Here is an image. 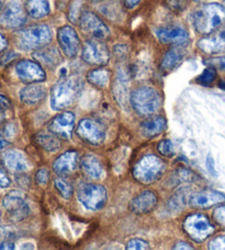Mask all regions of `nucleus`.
<instances>
[{"label": "nucleus", "mask_w": 225, "mask_h": 250, "mask_svg": "<svg viewBox=\"0 0 225 250\" xmlns=\"http://www.w3.org/2000/svg\"><path fill=\"white\" fill-rule=\"evenodd\" d=\"M81 58L90 65H106L110 60V53L107 45L100 40L94 39L84 43Z\"/></svg>", "instance_id": "8"}, {"label": "nucleus", "mask_w": 225, "mask_h": 250, "mask_svg": "<svg viewBox=\"0 0 225 250\" xmlns=\"http://www.w3.org/2000/svg\"><path fill=\"white\" fill-rule=\"evenodd\" d=\"M2 161L8 169L14 172H25L30 169L27 157L19 150H8L2 154Z\"/></svg>", "instance_id": "20"}, {"label": "nucleus", "mask_w": 225, "mask_h": 250, "mask_svg": "<svg viewBox=\"0 0 225 250\" xmlns=\"http://www.w3.org/2000/svg\"><path fill=\"white\" fill-rule=\"evenodd\" d=\"M206 169L210 172L212 175H216V170H215V165H214V160L210 154L206 158Z\"/></svg>", "instance_id": "47"}, {"label": "nucleus", "mask_w": 225, "mask_h": 250, "mask_svg": "<svg viewBox=\"0 0 225 250\" xmlns=\"http://www.w3.org/2000/svg\"><path fill=\"white\" fill-rule=\"evenodd\" d=\"M165 5L172 11L180 12L187 8L188 0H165Z\"/></svg>", "instance_id": "37"}, {"label": "nucleus", "mask_w": 225, "mask_h": 250, "mask_svg": "<svg viewBox=\"0 0 225 250\" xmlns=\"http://www.w3.org/2000/svg\"><path fill=\"white\" fill-rule=\"evenodd\" d=\"M84 0H72L71 5H69L68 10V19L72 21L73 23L79 22L80 17L83 15L84 10Z\"/></svg>", "instance_id": "31"}, {"label": "nucleus", "mask_w": 225, "mask_h": 250, "mask_svg": "<svg viewBox=\"0 0 225 250\" xmlns=\"http://www.w3.org/2000/svg\"><path fill=\"white\" fill-rule=\"evenodd\" d=\"M0 249H15V246L14 243H11V241H2L1 244H0Z\"/></svg>", "instance_id": "51"}, {"label": "nucleus", "mask_w": 225, "mask_h": 250, "mask_svg": "<svg viewBox=\"0 0 225 250\" xmlns=\"http://www.w3.org/2000/svg\"><path fill=\"white\" fill-rule=\"evenodd\" d=\"M55 188L57 189V192L62 195L65 200H68L73 196L74 193V188L71 183H68L66 180L62 178H58L54 181Z\"/></svg>", "instance_id": "34"}, {"label": "nucleus", "mask_w": 225, "mask_h": 250, "mask_svg": "<svg viewBox=\"0 0 225 250\" xmlns=\"http://www.w3.org/2000/svg\"><path fill=\"white\" fill-rule=\"evenodd\" d=\"M2 133L3 137L7 138V139H12L17 133V127L14 124H7L6 126L2 128Z\"/></svg>", "instance_id": "44"}, {"label": "nucleus", "mask_w": 225, "mask_h": 250, "mask_svg": "<svg viewBox=\"0 0 225 250\" xmlns=\"http://www.w3.org/2000/svg\"><path fill=\"white\" fill-rule=\"evenodd\" d=\"M8 145H9V142H8L6 139H5V137H2L1 135H0V151H2V150H5L7 146H8Z\"/></svg>", "instance_id": "53"}, {"label": "nucleus", "mask_w": 225, "mask_h": 250, "mask_svg": "<svg viewBox=\"0 0 225 250\" xmlns=\"http://www.w3.org/2000/svg\"><path fill=\"white\" fill-rule=\"evenodd\" d=\"M199 178L193 173V172L189 171L187 169H180L177 170L174 173V184H186L190 182H196Z\"/></svg>", "instance_id": "32"}, {"label": "nucleus", "mask_w": 225, "mask_h": 250, "mask_svg": "<svg viewBox=\"0 0 225 250\" xmlns=\"http://www.w3.org/2000/svg\"><path fill=\"white\" fill-rule=\"evenodd\" d=\"M33 58L47 68H55L62 62V57L55 47H42L33 53Z\"/></svg>", "instance_id": "23"}, {"label": "nucleus", "mask_w": 225, "mask_h": 250, "mask_svg": "<svg viewBox=\"0 0 225 250\" xmlns=\"http://www.w3.org/2000/svg\"><path fill=\"white\" fill-rule=\"evenodd\" d=\"M156 37L164 44L181 46L186 45L189 42V33L187 32V30L183 27H179V25L158 28L156 30Z\"/></svg>", "instance_id": "16"}, {"label": "nucleus", "mask_w": 225, "mask_h": 250, "mask_svg": "<svg viewBox=\"0 0 225 250\" xmlns=\"http://www.w3.org/2000/svg\"><path fill=\"white\" fill-rule=\"evenodd\" d=\"M74 128H75V115L71 111H65L55 116L49 126L52 133L65 140L72 139Z\"/></svg>", "instance_id": "15"}, {"label": "nucleus", "mask_w": 225, "mask_h": 250, "mask_svg": "<svg viewBox=\"0 0 225 250\" xmlns=\"http://www.w3.org/2000/svg\"><path fill=\"white\" fill-rule=\"evenodd\" d=\"M90 2L93 3H102V2H106V1H110V0H89Z\"/></svg>", "instance_id": "55"}, {"label": "nucleus", "mask_w": 225, "mask_h": 250, "mask_svg": "<svg viewBox=\"0 0 225 250\" xmlns=\"http://www.w3.org/2000/svg\"><path fill=\"white\" fill-rule=\"evenodd\" d=\"M77 197L84 208L89 210H100L108 203L107 188L98 184H80L77 188Z\"/></svg>", "instance_id": "6"}, {"label": "nucleus", "mask_w": 225, "mask_h": 250, "mask_svg": "<svg viewBox=\"0 0 225 250\" xmlns=\"http://www.w3.org/2000/svg\"><path fill=\"white\" fill-rule=\"evenodd\" d=\"M3 208L7 209L9 218L14 222H20L27 218L30 214V208L25 197L21 192L11 191L2 201Z\"/></svg>", "instance_id": "9"}, {"label": "nucleus", "mask_w": 225, "mask_h": 250, "mask_svg": "<svg viewBox=\"0 0 225 250\" xmlns=\"http://www.w3.org/2000/svg\"><path fill=\"white\" fill-rule=\"evenodd\" d=\"M225 202L223 193L214 189H203L192 194L189 198V204L194 208H209L211 206L218 205Z\"/></svg>", "instance_id": "17"}, {"label": "nucleus", "mask_w": 225, "mask_h": 250, "mask_svg": "<svg viewBox=\"0 0 225 250\" xmlns=\"http://www.w3.org/2000/svg\"><path fill=\"white\" fill-rule=\"evenodd\" d=\"M87 81L99 88H105L110 82V72L106 68H96L87 74Z\"/></svg>", "instance_id": "29"}, {"label": "nucleus", "mask_w": 225, "mask_h": 250, "mask_svg": "<svg viewBox=\"0 0 225 250\" xmlns=\"http://www.w3.org/2000/svg\"><path fill=\"white\" fill-rule=\"evenodd\" d=\"M128 74L127 72L122 68H120L118 74H116V80L113 86V95L116 99V102L120 105L127 106L128 102L130 101V94L128 88Z\"/></svg>", "instance_id": "22"}, {"label": "nucleus", "mask_w": 225, "mask_h": 250, "mask_svg": "<svg viewBox=\"0 0 225 250\" xmlns=\"http://www.w3.org/2000/svg\"><path fill=\"white\" fill-rule=\"evenodd\" d=\"M158 152L166 158H172L175 156V146L171 140L165 139L159 142L157 146Z\"/></svg>", "instance_id": "36"}, {"label": "nucleus", "mask_w": 225, "mask_h": 250, "mask_svg": "<svg viewBox=\"0 0 225 250\" xmlns=\"http://www.w3.org/2000/svg\"><path fill=\"white\" fill-rule=\"evenodd\" d=\"M130 104L137 115L150 116L162 106V96L152 87H138L130 94Z\"/></svg>", "instance_id": "3"}, {"label": "nucleus", "mask_w": 225, "mask_h": 250, "mask_svg": "<svg viewBox=\"0 0 225 250\" xmlns=\"http://www.w3.org/2000/svg\"><path fill=\"white\" fill-rule=\"evenodd\" d=\"M166 163L154 154H147L138 161L133 169V176L143 184H152L162 178Z\"/></svg>", "instance_id": "5"}, {"label": "nucleus", "mask_w": 225, "mask_h": 250, "mask_svg": "<svg viewBox=\"0 0 225 250\" xmlns=\"http://www.w3.org/2000/svg\"><path fill=\"white\" fill-rule=\"evenodd\" d=\"M140 2L141 0H123L124 6L127 7L128 9H133V8H135Z\"/></svg>", "instance_id": "49"}, {"label": "nucleus", "mask_w": 225, "mask_h": 250, "mask_svg": "<svg viewBox=\"0 0 225 250\" xmlns=\"http://www.w3.org/2000/svg\"><path fill=\"white\" fill-rule=\"evenodd\" d=\"M216 80V68L213 66L206 67L202 74L198 77L197 82L203 86L211 85Z\"/></svg>", "instance_id": "35"}, {"label": "nucleus", "mask_w": 225, "mask_h": 250, "mask_svg": "<svg viewBox=\"0 0 225 250\" xmlns=\"http://www.w3.org/2000/svg\"><path fill=\"white\" fill-rule=\"evenodd\" d=\"M181 60H183V55H181L179 51L176 49H171L164 54L161 63V70L165 73L170 72L179 65Z\"/></svg>", "instance_id": "30"}, {"label": "nucleus", "mask_w": 225, "mask_h": 250, "mask_svg": "<svg viewBox=\"0 0 225 250\" xmlns=\"http://www.w3.org/2000/svg\"><path fill=\"white\" fill-rule=\"evenodd\" d=\"M17 44L23 51L38 50L50 44L52 31L46 24L33 25L17 33Z\"/></svg>", "instance_id": "4"}, {"label": "nucleus", "mask_w": 225, "mask_h": 250, "mask_svg": "<svg viewBox=\"0 0 225 250\" xmlns=\"http://www.w3.org/2000/svg\"><path fill=\"white\" fill-rule=\"evenodd\" d=\"M183 227L186 234L197 243L205 241L215 230L214 226L210 223L209 219L202 214L189 215L185 219Z\"/></svg>", "instance_id": "7"}, {"label": "nucleus", "mask_w": 225, "mask_h": 250, "mask_svg": "<svg viewBox=\"0 0 225 250\" xmlns=\"http://www.w3.org/2000/svg\"><path fill=\"white\" fill-rule=\"evenodd\" d=\"M10 109H11V104L9 99L5 96H2V95H0V117L6 116L8 113H9Z\"/></svg>", "instance_id": "42"}, {"label": "nucleus", "mask_w": 225, "mask_h": 250, "mask_svg": "<svg viewBox=\"0 0 225 250\" xmlns=\"http://www.w3.org/2000/svg\"><path fill=\"white\" fill-rule=\"evenodd\" d=\"M174 249L177 250H183V249H193L192 246H190L188 243H186V241H178L175 246H174Z\"/></svg>", "instance_id": "48"}, {"label": "nucleus", "mask_w": 225, "mask_h": 250, "mask_svg": "<svg viewBox=\"0 0 225 250\" xmlns=\"http://www.w3.org/2000/svg\"><path fill=\"white\" fill-rule=\"evenodd\" d=\"M158 204V198L152 191H144L132 198L129 208L136 215L150 213Z\"/></svg>", "instance_id": "18"}, {"label": "nucleus", "mask_w": 225, "mask_h": 250, "mask_svg": "<svg viewBox=\"0 0 225 250\" xmlns=\"http://www.w3.org/2000/svg\"><path fill=\"white\" fill-rule=\"evenodd\" d=\"M166 128V119L162 116L149 118L141 125V131L147 138H153L162 133Z\"/></svg>", "instance_id": "26"}, {"label": "nucleus", "mask_w": 225, "mask_h": 250, "mask_svg": "<svg viewBox=\"0 0 225 250\" xmlns=\"http://www.w3.org/2000/svg\"><path fill=\"white\" fill-rule=\"evenodd\" d=\"M198 47L202 52L210 55L225 52V28L214 36L200 39L198 42Z\"/></svg>", "instance_id": "19"}, {"label": "nucleus", "mask_w": 225, "mask_h": 250, "mask_svg": "<svg viewBox=\"0 0 225 250\" xmlns=\"http://www.w3.org/2000/svg\"><path fill=\"white\" fill-rule=\"evenodd\" d=\"M34 140H36L37 144L43 148L46 151L55 153L57 152L60 149V141L58 138L54 133H49L45 131L38 132L36 137H34Z\"/></svg>", "instance_id": "28"}, {"label": "nucleus", "mask_w": 225, "mask_h": 250, "mask_svg": "<svg viewBox=\"0 0 225 250\" xmlns=\"http://www.w3.org/2000/svg\"><path fill=\"white\" fill-rule=\"evenodd\" d=\"M77 135L81 140L93 146L101 145L106 140V132L103 128L98 123L88 118L80 120L77 127Z\"/></svg>", "instance_id": "11"}, {"label": "nucleus", "mask_w": 225, "mask_h": 250, "mask_svg": "<svg viewBox=\"0 0 225 250\" xmlns=\"http://www.w3.org/2000/svg\"><path fill=\"white\" fill-rule=\"evenodd\" d=\"M45 89L41 85L31 84L20 90V99L23 104L37 105L45 97Z\"/></svg>", "instance_id": "25"}, {"label": "nucleus", "mask_w": 225, "mask_h": 250, "mask_svg": "<svg viewBox=\"0 0 225 250\" xmlns=\"http://www.w3.org/2000/svg\"><path fill=\"white\" fill-rule=\"evenodd\" d=\"M213 218L220 226L225 228V206H220V208L214 209Z\"/></svg>", "instance_id": "41"}, {"label": "nucleus", "mask_w": 225, "mask_h": 250, "mask_svg": "<svg viewBox=\"0 0 225 250\" xmlns=\"http://www.w3.org/2000/svg\"><path fill=\"white\" fill-rule=\"evenodd\" d=\"M186 201H187V188H181L171 196L169 200V208L172 210H179L185 206Z\"/></svg>", "instance_id": "33"}, {"label": "nucleus", "mask_w": 225, "mask_h": 250, "mask_svg": "<svg viewBox=\"0 0 225 250\" xmlns=\"http://www.w3.org/2000/svg\"><path fill=\"white\" fill-rule=\"evenodd\" d=\"M17 58H18V54L14 53V52H10V53H8L7 55H5V57L2 58V63H3V64H7V63L11 62L12 60L17 59Z\"/></svg>", "instance_id": "50"}, {"label": "nucleus", "mask_w": 225, "mask_h": 250, "mask_svg": "<svg viewBox=\"0 0 225 250\" xmlns=\"http://www.w3.org/2000/svg\"><path fill=\"white\" fill-rule=\"evenodd\" d=\"M191 22L198 33L203 36L213 33L225 23V7L216 2L205 3L194 10Z\"/></svg>", "instance_id": "1"}, {"label": "nucleus", "mask_w": 225, "mask_h": 250, "mask_svg": "<svg viewBox=\"0 0 225 250\" xmlns=\"http://www.w3.org/2000/svg\"><path fill=\"white\" fill-rule=\"evenodd\" d=\"M113 52H114V54H115V57L118 58V59L120 60V61H123V60H124L125 58H127L128 49H127V46H125V45L120 44V45L114 46Z\"/></svg>", "instance_id": "45"}, {"label": "nucleus", "mask_w": 225, "mask_h": 250, "mask_svg": "<svg viewBox=\"0 0 225 250\" xmlns=\"http://www.w3.org/2000/svg\"><path fill=\"white\" fill-rule=\"evenodd\" d=\"M27 22L20 0H10L0 14V23L8 28H20Z\"/></svg>", "instance_id": "12"}, {"label": "nucleus", "mask_w": 225, "mask_h": 250, "mask_svg": "<svg viewBox=\"0 0 225 250\" xmlns=\"http://www.w3.org/2000/svg\"><path fill=\"white\" fill-rule=\"evenodd\" d=\"M83 88V83L77 77L62 79L56 83L51 92V107L54 110H63L73 105Z\"/></svg>", "instance_id": "2"}, {"label": "nucleus", "mask_w": 225, "mask_h": 250, "mask_svg": "<svg viewBox=\"0 0 225 250\" xmlns=\"http://www.w3.org/2000/svg\"><path fill=\"white\" fill-rule=\"evenodd\" d=\"M21 249H34V246L32 244H23V246H21Z\"/></svg>", "instance_id": "54"}, {"label": "nucleus", "mask_w": 225, "mask_h": 250, "mask_svg": "<svg viewBox=\"0 0 225 250\" xmlns=\"http://www.w3.org/2000/svg\"><path fill=\"white\" fill-rule=\"evenodd\" d=\"M220 86H221V87H222L223 89H225V83H223V82H222V83L220 84Z\"/></svg>", "instance_id": "57"}, {"label": "nucleus", "mask_w": 225, "mask_h": 250, "mask_svg": "<svg viewBox=\"0 0 225 250\" xmlns=\"http://www.w3.org/2000/svg\"><path fill=\"white\" fill-rule=\"evenodd\" d=\"M16 73L24 83H40L46 79L45 72L40 64L30 60H22L17 63Z\"/></svg>", "instance_id": "13"}, {"label": "nucleus", "mask_w": 225, "mask_h": 250, "mask_svg": "<svg viewBox=\"0 0 225 250\" xmlns=\"http://www.w3.org/2000/svg\"><path fill=\"white\" fill-rule=\"evenodd\" d=\"M207 248L212 249V250H222L225 249V235L222 236H218L215 237V238L212 239L209 246H207Z\"/></svg>", "instance_id": "39"}, {"label": "nucleus", "mask_w": 225, "mask_h": 250, "mask_svg": "<svg viewBox=\"0 0 225 250\" xmlns=\"http://www.w3.org/2000/svg\"><path fill=\"white\" fill-rule=\"evenodd\" d=\"M81 167L86 175L94 180H101L105 178L106 171L103 169L101 162L96 156L88 154L85 156L81 160Z\"/></svg>", "instance_id": "24"}, {"label": "nucleus", "mask_w": 225, "mask_h": 250, "mask_svg": "<svg viewBox=\"0 0 225 250\" xmlns=\"http://www.w3.org/2000/svg\"><path fill=\"white\" fill-rule=\"evenodd\" d=\"M209 66H213L216 70L225 72V57H219V58H213L207 60L206 62Z\"/></svg>", "instance_id": "40"}, {"label": "nucleus", "mask_w": 225, "mask_h": 250, "mask_svg": "<svg viewBox=\"0 0 225 250\" xmlns=\"http://www.w3.org/2000/svg\"><path fill=\"white\" fill-rule=\"evenodd\" d=\"M80 29L83 32L88 34L93 39L97 40H105L110 36V31L105 22L99 17L92 11L85 10L79 20Z\"/></svg>", "instance_id": "10"}, {"label": "nucleus", "mask_w": 225, "mask_h": 250, "mask_svg": "<svg viewBox=\"0 0 225 250\" xmlns=\"http://www.w3.org/2000/svg\"><path fill=\"white\" fill-rule=\"evenodd\" d=\"M2 9H3V3L0 1V14H1V11H2Z\"/></svg>", "instance_id": "56"}, {"label": "nucleus", "mask_w": 225, "mask_h": 250, "mask_svg": "<svg viewBox=\"0 0 225 250\" xmlns=\"http://www.w3.org/2000/svg\"><path fill=\"white\" fill-rule=\"evenodd\" d=\"M10 185V180L0 167V188H8Z\"/></svg>", "instance_id": "46"}, {"label": "nucleus", "mask_w": 225, "mask_h": 250, "mask_svg": "<svg viewBox=\"0 0 225 250\" xmlns=\"http://www.w3.org/2000/svg\"><path fill=\"white\" fill-rule=\"evenodd\" d=\"M77 163H78V153L74 150H69L56 159L53 169L58 175H68L77 169Z\"/></svg>", "instance_id": "21"}, {"label": "nucleus", "mask_w": 225, "mask_h": 250, "mask_svg": "<svg viewBox=\"0 0 225 250\" xmlns=\"http://www.w3.org/2000/svg\"><path fill=\"white\" fill-rule=\"evenodd\" d=\"M127 249L129 250H143V249H150L149 243L142 239H132L130 240L127 245Z\"/></svg>", "instance_id": "38"}, {"label": "nucleus", "mask_w": 225, "mask_h": 250, "mask_svg": "<svg viewBox=\"0 0 225 250\" xmlns=\"http://www.w3.org/2000/svg\"><path fill=\"white\" fill-rule=\"evenodd\" d=\"M58 44L63 53L68 58H75L79 52L80 40L75 29L71 25H64L57 31Z\"/></svg>", "instance_id": "14"}, {"label": "nucleus", "mask_w": 225, "mask_h": 250, "mask_svg": "<svg viewBox=\"0 0 225 250\" xmlns=\"http://www.w3.org/2000/svg\"><path fill=\"white\" fill-rule=\"evenodd\" d=\"M28 15L33 19H42L50 15L51 7L49 0H27Z\"/></svg>", "instance_id": "27"}, {"label": "nucleus", "mask_w": 225, "mask_h": 250, "mask_svg": "<svg viewBox=\"0 0 225 250\" xmlns=\"http://www.w3.org/2000/svg\"><path fill=\"white\" fill-rule=\"evenodd\" d=\"M7 45H8V41H7V39L2 36L1 33H0V52H1V51H3L7 47Z\"/></svg>", "instance_id": "52"}, {"label": "nucleus", "mask_w": 225, "mask_h": 250, "mask_svg": "<svg viewBox=\"0 0 225 250\" xmlns=\"http://www.w3.org/2000/svg\"><path fill=\"white\" fill-rule=\"evenodd\" d=\"M194 1H199V0H194Z\"/></svg>", "instance_id": "58"}, {"label": "nucleus", "mask_w": 225, "mask_h": 250, "mask_svg": "<svg viewBox=\"0 0 225 250\" xmlns=\"http://www.w3.org/2000/svg\"><path fill=\"white\" fill-rule=\"evenodd\" d=\"M36 180L38 184L45 185L47 182H49V171L46 169H40L37 172Z\"/></svg>", "instance_id": "43"}]
</instances>
